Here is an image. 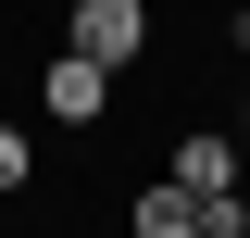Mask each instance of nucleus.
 <instances>
[{"label": "nucleus", "mask_w": 250, "mask_h": 238, "mask_svg": "<svg viewBox=\"0 0 250 238\" xmlns=\"http://www.w3.org/2000/svg\"><path fill=\"white\" fill-rule=\"evenodd\" d=\"M62 50H88V63H138L150 50V0H75V13H62Z\"/></svg>", "instance_id": "nucleus-1"}, {"label": "nucleus", "mask_w": 250, "mask_h": 238, "mask_svg": "<svg viewBox=\"0 0 250 238\" xmlns=\"http://www.w3.org/2000/svg\"><path fill=\"white\" fill-rule=\"evenodd\" d=\"M163 176L200 188V201H225V188H250V138H225V125H188L175 150H163Z\"/></svg>", "instance_id": "nucleus-2"}, {"label": "nucleus", "mask_w": 250, "mask_h": 238, "mask_svg": "<svg viewBox=\"0 0 250 238\" xmlns=\"http://www.w3.org/2000/svg\"><path fill=\"white\" fill-rule=\"evenodd\" d=\"M38 113H50V125H100V113H113V63L50 50V75H38Z\"/></svg>", "instance_id": "nucleus-3"}, {"label": "nucleus", "mask_w": 250, "mask_h": 238, "mask_svg": "<svg viewBox=\"0 0 250 238\" xmlns=\"http://www.w3.org/2000/svg\"><path fill=\"white\" fill-rule=\"evenodd\" d=\"M125 226H138V238H200V188H175V176H150L138 201H125Z\"/></svg>", "instance_id": "nucleus-4"}, {"label": "nucleus", "mask_w": 250, "mask_h": 238, "mask_svg": "<svg viewBox=\"0 0 250 238\" xmlns=\"http://www.w3.org/2000/svg\"><path fill=\"white\" fill-rule=\"evenodd\" d=\"M25 176H38V150H25V125H0V201H13Z\"/></svg>", "instance_id": "nucleus-5"}, {"label": "nucleus", "mask_w": 250, "mask_h": 238, "mask_svg": "<svg viewBox=\"0 0 250 238\" xmlns=\"http://www.w3.org/2000/svg\"><path fill=\"white\" fill-rule=\"evenodd\" d=\"M238 138H250V100H238Z\"/></svg>", "instance_id": "nucleus-6"}]
</instances>
